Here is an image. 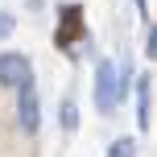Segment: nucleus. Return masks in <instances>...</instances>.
I'll use <instances>...</instances> for the list:
<instances>
[{"instance_id":"f257e3e1","label":"nucleus","mask_w":157,"mask_h":157,"mask_svg":"<svg viewBox=\"0 0 157 157\" xmlns=\"http://www.w3.org/2000/svg\"><path fill=\"white\" fill-rule=\"evenodd\" d=\"M124 91H128V66L99 58V66H95V112L112 116L120 108V99H124Z\"/></svg>"},{"instance_id":"f03ea898","label":"nucleus","mask_w":157,"mask_h":157,"mask_svg":"<svg viewBox=\"0 0 157 157\" xmlns=\"http://www.w3.org/2000/svg\"><path fill=\"white\" fill-rule=\"evenodd\" d=\"M17 124H21V132H37V128H41V103H37L33 78L17 87Z\"/></svg>"},{"instance_id":"7ed1b4c3","label":"nucleus","mask_w":157,"mask_h":157,"mask_svg":"<svg viewBox=\"0 0 157 157\" xmlns=\"http://www.w3.org/2000/svg\"><path fill=\"white\" fill-rule=\"evenodd\" d=\"M33 78V66L25 54H0V83L4 87H21Z\"/></svg>"},{"instance_id":"20e7f679","label":"nucleus","mask_w":157,"mask_h":157,"mask_svg":"<svg viewBox=\"0 0 157 157\" xmlns=\"http://www.w3.org/2000/svg\"><path fill=\"white\" fill-rule=\"evenodd\" d=\"M153 124V116H149V78H136V128H141V132H145V128H149Z\"/></svg>"},{"instance_id":"39448f33","label":"nucleus","mask_w":157,"mask_h":157,"mask_svg":"<svg viewBox=\"0 0 157 157\" xmlns=\"http://www.w3.org/2000/svg\"><path fill=\"white\" fill-rule=\"evenodd\" d=\"M78 13H83L78 4H66L62 8V33H58V46H62V50H71V33L78 29Z\"/></svg>"},{"instance_id":"423d86ee","label":"nucleus","mask_w":157,"mask_h":157,"mask_svg":"<svg viewBox=\"0 0 157 157\" xmlns=\"http://www.w3.org/2000/svg\"><path fill=\"white\" fill-rule=\"evenodd\" d=\"M108 157H136V141H132V136H120V141H112Z\"/></svg>"},{"instance_id":"0eeeda50","label":"nucleus","mask_w":157,"mask_h":157,"mask_svg":"<svg viewBox=\"0 0 157 157\" xmlns=\"http://www.w3.org/2000/svg\"><path fill=\"white\" fill-rule=\"evenodd\" d=\"M62 128H66V132H75V128H78V108H75V99L62 103Z\"/></svg>"},{"instance_id":"6e6552de","label":"nucleus","mask_w":157,"mask_h":157,"mask_svg":"<svg viewBox=\"0 0 157 157\" xmlns=\"http://www.w3.org/2000/svg\"><path fill=\"white\" fill-rule=\"evenodd\" d=\"M145 54L157 58V25H149V33H145Z\"/></svg>"},{"instance_id":"1a4fd4ad","label":"nucleus","mask_w":157,"mask_h":157,"mask_svg":"<svg viewBox=\"0 0 157 157\" xmlns=\"http://www.w3.org/2000/svg\"><path fill=\"white\" fill-rule=\"evenodd\" d=\"M13 25H17V17H13V13H0V41L13 33Z\"/></svg>"},{"instance_id":"9d476101","label":"nucleus","mask_w":157,"mask_h":157,"mask_svg":"<svg viewBox=\"0 0 157 157\" xmlns=\"http://www.w3.org/2000/svg\"><path fill=\"white\" fill-rule=\"evenodd\" d=\"M136 13H149V0H136Z\"/></svg>"},{"instance_id":"9b49d317","label":"nucleus","mask_w":157,"mask_h":157,"mask_svg":"<svg viewBox=\"0 0 157 157\" xmlns=\"http://www.w3.org/2000/svg\"><path fill=\"white\" fill-rule=\"evenodd\" d=\"M29 4H33V8H37V4H41V0H29Z\"/></svg>"}]
</instances>
